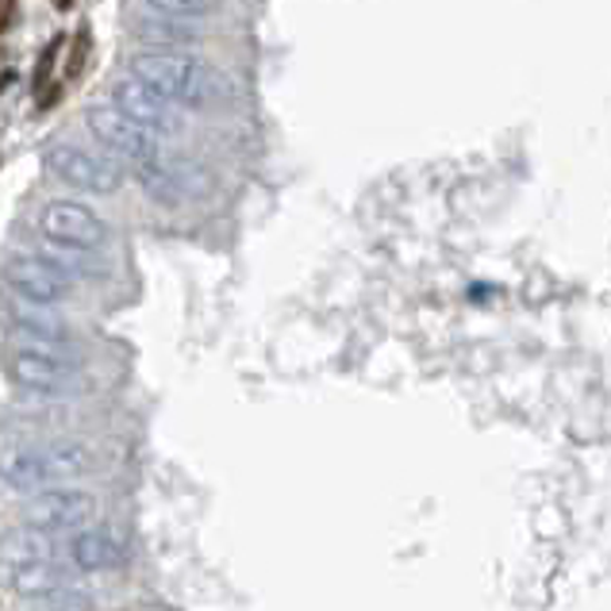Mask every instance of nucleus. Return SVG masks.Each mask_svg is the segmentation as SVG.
Segmentation results:
<instances>
[{
    "label": "nucleus",
    "instance_id": "obj_2",
    "mask_svg": "<svg viewBox=\"0 0 611 611\" xmlns=\"http://www.w3.org/2000/svg\"><path fill=\"white\" fill-rule=\"evenodd\" d=\"M93 469V450L85 442L58 439L47 446H8L4 450V489L8 492H43L70 477Z\"/></svg>",
    "mask_w": 611,
    "mask_h": 611
},
{
    "label": "nucleus",
    "instance_id": "obj_15",
    "mask_svg": "<svg viewBox=\"0 0 611 611\" xmlns=\"http://www.w3.org/2000/svg\"><path fill=\"white\" fill-rule=\"evenodd\" d=\"M31 561H51V542L47 531L23 523L20 531L4 534V566H31Z\"/></svg>",
    "mask_w": 611,
    "mask_h": 611
},
{
    "label": "nucleus",
    "instance_id": "obj_14",
    "mask_svg": "<svg viewBox=\"0 0 611 611\" xmlns=\"http://www.w3.org/2000/svg\"><path fill=\"white\" fill-rule=\"evenodd\" d=\"M39 254H47V258H51L54 266H62L70 277H101L104 274L101 251H93V246H73V243H54V238H43Z\"/></svg>",
    "mask_w": 611,
    "mask_h": 611
},
{
    "label": "nucleus",
    "instance_id": "obj_1",
    "mask_svg": "<svg viewBox=\"0 0 611 611\" xmlns=\"http://www.w3.org/2000/svg\"><path fill=\"white\" fill-rule=\"evenodd\" d=\"M131 73L154 85L181 109H212L223 96V78L201 58L181 51H151L131 58Z\"/></svg>",
    "mask_w": 611,
    "mask_h": 611
},
{
    "label": "nucleus",
    "instance_id": "obj_3",
    "mask_svg": "<svg viewBox=\"0 0 611 611\" xmlns=\"http://www.w3.org/2000/svg\"><path fill=\"white\" fill-rule=\"evenodd\" d=\"M8 381L23 393L35 396H65L81 385V361L78 358H58L43 350H23V346H8Z\"/></svg>",
    "mask_w": 611,
    "mask_h": 611
},
{
    "label": "nucleus",
    "instance_id": "obj_13",
    "mask_svg": "<svg viewBox=\"0 0 611 611\" xmlns=\"http://www.w3.org/2000/svg\"><path fill=\"white\" fill-rule=\"evenodd\" d=\"M135 35L146 39V43H162V47H193L196 39H201V23L181 20V16H166V12H151V8L139 4Z\"/></svg>",
    "mask_w": 611,
    "mask_h": 611
},
{
    "label": "nucleus",
    "instance_id": "obj_11",
    "mask_svg": "<svg viewBox=\"0 0 611 611\" xmlns=\"http://www.w3.org/2000/svg\"><path fill=\"white\" fill-rule=\"evenodd\" d=\"M8 338H12V346H23V350L78 358V343H73L70 327L58 316H47V312H28V304L8 312Z\"/></svg>",
    "mask_w": 611,
    "mask_h": 611
},
{
    "label": "nucleus",
    "instance_id": "obj_4",
    "mask_svg": "<svg viewBox=\"0 0 611 611\" xmlns=\"http://www.w3.org/2000/svg\"><path fill=\"white\" fill-rule=\"evenodd\" d=\"M101 511V500L89 489H65V485H51V489L35 492V500L23 508V523L47 534H73L89 527Z\"/></svg>",
    "mask_w": 611,
    "mask_h": 611
},
{
    "label": "nucleus",
    "instance_id": "obj_16",
    "mask_svg": "<svg viewBox=\"0 0 611 611\" xmlns=\"http://www.w3.org/2000/svg\"><path fill=\"white\" fill-rule=\"evenodd\" d=\"M151 12H166V16H181V20H201L208 16L212 0H139Z\"/></svg>",
    "mask_w": 611,
    "mask_h": 611
},
{
    "label": "nucleus",
    "instance_id": "obj_7",
    "mask_svg": "<svg viewBox=\"0 0 611 611\" xmlns=\"http://www.w3.org/2000/svg\"><path fill=\"white\" fill-rule=\"evenodd\" d=\"M85 128L104 151L120 154V159H131V162L146 159V154H154L162 146V139L154 135V131H146L135 115H128L115 101L93 104V109L85 112Z\"/></svg>",
    "mask_w": 611,
    "mask_h": 611
},
{
    "label": "nucleus",
    "instance_id": "obj_10",
    "mask_svg": "<svg viewBox=\"0 0 611 611\" xmlns=\"http://www.w3.org/2000/svg\"><path fill=\"white\" fill-rule=\"evenodd\" d=\"M39 235L54 238V243H73V246H93L101 251L104 238H109V227L96 216L93 208L78 201H51L43 212H39Z\"/></svg>",
    "mask_w": 611,
    "mask_h": 611
},
{
    "label": "nucleus",
    "instance_id": "obj_6",
    "mask_svg": "<svg viewBox=\"0 0 611 611\" xmlns=\"http://www.w3.org/2000/svg\"><path fill=\"white\" fill-rule=\"evenodd\" d=\"M47 173L58 177L62 185L78 189V193H96L109 196L120 189V166L101 159L96 151H85L78 143H54L47 146Z\"/></svg>",
    "mask_w": 611,
    "mask_h": 611
},
{
    "label": "nucleus",
    "instance_id": "obj_5",
    "mask_svg": "<svg viewBox=\"0 0 611 611\" xmlns=\"http://www.w3.org/2000/svg\"><path fill=\"white\" fill-rule=\"evenodd\" d=\"M4 281H8V293L16 301L31 304V308H51V304H62L65 296L73 293V281L62 266H54L47 254H16L8 258L4 266Z\"/></svg>",
    "mask_w": 611,
    "mask_h": 611
},
{
    "label": "nucleus",
    "instance_id": "obj_9",
    "mask_svg": "<svg viewBox=\"0 0 611 611\" xmlns=\"http://www.w3.org/2000/svg\"><path fill=\"white\" fill-rule=\"evenodd\" d=\"M112 101L120 104L128 115H135L146 131H154L159 139H173L181 131V104H173L170 96H162L154 85H146L135 73H123L112 85Z\"/></svg>",
    "mask_w": 611,
    "mask_h": 611
},
{
    "label": "nucleus",
    "instance_id": "obj_12",
    "mask_svg": "<svg viewBox=\"0 0 611 611\" xmlns=\"http://www.w3.org/2000/svg\"><path fill=\"white\" fill-rule=\"evenodd\" d=\"M123 561V547L115 542L112 531L104 527H81L70 539V566L81 573H101V569H115Z\"/></svg>",
    "mask_w": 611,
    "mask_h": 611
},
{
    "label": "nucleus",
    "instance_id": "obj_8",
    "mask_svg": "<svg viewBox=\"0 0 611 611\" xmlns=\"http://www.w3.org/2000/svg\"><path fill=\"white\" fill-rule=\"evenodd\" d=\"M135 173H139V181H143L146 196H154V201H162V204H177V201H185V196L204 193V173L189 159H181V154H170L166 146H159L154 154L139 159Z\"/></svg>",
    "mask_w": 611,
    "mask_h": 611
}]
</instances>
